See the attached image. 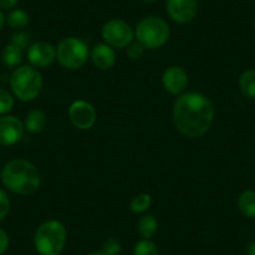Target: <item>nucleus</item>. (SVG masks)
<instances>
[{
    "label": "nucleus",
    "instance_id": "bb28decb",
    "mask_svg": "<svg viewBox=\"0 0 255 255\" xmlns=\"http://www.w3.org/2000/svg\"><path fill=\"white\" fill-rule=\"evenodd\" d=\"M9 244H10L9 235L6 234L5 230H3L0 228V255L5 254V252L9 248Z\"/></svg>",
    "mask_w": 255,
    "mask_h": 255
},
{
    "label": "nucleus",
    "instance_id": "0eeeda50",
    "mask_svg": "<svg viewBox=\"0 0 255 255\" xmlns=\"http://www.w3.org/2000/svg\"><path fill=\"white\" fill-rule=\"evenodd\" d=\"M102 36L105 44L112 48L123 49L133 43L135 34L128 21L122 19H112L103 25Z\"/></svg>",
    "mask_w": 255,
    "mask_h": 255
},
{
    "label": "nucleus",
    "instance_id": "393cba45",
    "mask_svg": "<svg viewBox=\"0 0 255 255\" xmlns=\"http://www.w3.org/2000/svg\"><path fill=\"white\" fill-rule=\"evenodd\" d=\"M122 252V243L118 239L110 238V239L105 240L103 244V253L107 255H119Z\"/></svg>",
    "mask_w": 255,
    "mask_h": 255
},
{
    "label": "nucleus",
    "instance_id": "2f4dec72",
    "mask_svg": "<svg viewBox=\"0 0 255 255\" xmlns=\"http://www.w3.org/2000/svg\"><path fill=\"white\" fill-rule=\"evenodd\" d=\"M143 1L145 4H153V3H155L156 0H143Z\"/></svg>",
    "mask_w": 255,
    "mask_h": 255
},
{
    "label": "nucleus",
    "instance_id": "473e14b6",
    "mask_svg": "<svg viewBox=\"0 0 255 255\" xmlns=\"http://www.w3.org/2000/svg\"><path fill=\"white\" fill-rule=\"evenodd\" d=\"M254 29H255V19H254Z\"/></svg>",
    "mask_w": 255,
    "mask_h": 255
},
{
    "label": "nucleus",
    "instance_id": "7c9ffc66",
    "mask_svg": "<svg viewBox=\"0 0 255 255\" xmlns=\"http://www.w3.org/2000/svg\"><path fill=\"white\" fill-rule=\"evenodd\" d=\"M88 255H107V254H104L103 252H94V253H90V254Z\"/></svg>",
    "mask_w": 255,
    "mask_h": 255
},
{
    "label": "nucleus",
    "instance_id": "f257e3e1",
    "mask_svg": "<svg viewBox=\"0 0 255 255\" xmlns=\"http://www.w3.org/2000/svg\"><path fill=\"white\" fill-rule=\"evenodd\" d=\"M214 105L202 93H184L173 107L175 128L188 138H199L210 129L214 120Z\"/></svg>",
    "mask_w": 255,
    "mask_h": 255
},
{
    "label": "nucleus",
    "instance_id": "f3484780",
    "mask_svg": "<svg viewBox=\"0 0 255 255\" xmlns=\"http://www.w3.org/2000/svg\"><path fill=\"white\" fill-rule=\"evenodd\" d=\"M158 220L151 214H145L139 219L138 222V233L143 239H150L155 235L158 230Z\"/></svg>",
    "mask_w": 255,
    "mask_h": 255
},
{
    "label": "nucleus",
    "instance_id": "5701e85b",
    "mask_svg": "<svg viewBox=\"0 0 255 255\" xmlns=\"http://www.w3.org/2000/svg\"><path fill=\"white\" fill-rule=\"evenodd\" d=\"M10 44L18 46V48L23 49H29L31 45V36L30 34L25 33V31H18V33L13 34L10 38Z\"/></svg>",
    "mask_w": 255,
    "mask_h": 255
},
{
    "label": "nucleus",
    "instance_id": "9d476101",
    "mask_svg": "<svg viewBox=\"0 0 255 255\" xmlns=\"http://www.w3.org/2000/svg\"><path fill=\"white\" fill-rule=\"evenodd\" d=\"M25 127L14 115H0V145L10 146L23 139Z\"/></svg>",
    "mask_w": 255,
    "mask_h": 255
},
{
    "label": "nucleus",
    "instance_id": "c756f323",
    "mask_svg": "<svg viewBox=\"0 0 255 255\" xmlns=\"http://www.w3.org/2000/svg\"><path fill=\"white\" fill-rule=\"evenodd\" d=\"M5 23H6V16L4 15L3 10H0V30L4 28Z\"/></svg>",
    "mask_w": 255,
    "mask_h": 255
},
{
    "label": "nucleus",
    "instance_id": "423d86ee",
    "mask_svg": "<svg viewBox=\"0 0 255 255\" xmlns=\"http://www.w3.org/2000/svg\"><path fill=\"white\" fill-rule=\"evenodd\" d=\"M90 55V51L84 40L75 36L65 38L56 48V59L65 69L77 70L84 67Z\"/></svg>",
    "mask_w": 255,
    "mask_h": 255
},
{
    "label": "nucleus",
    "instance_id": "6ab92c4d",
    "mask_svg": "<svg viewBox=\"0 0 255 255\" xmlns=\"http://www.w3.org/2000/svg\"><path fill=\"white\" fill-rule=\"evenodd\" d=\"M6 24L13 29H23L29 24V15L23 9H13L6 16Z\"/></svg>",
    "mask_w": 255,
    "mask_h": 255
},
{
    "label": "nucleus",
    "instance_id": "cd10ccee",
    "mask_svg": "<svg viewBox=\"0 0 255 255\" xmlns=\"http://www.w3.org/2000/svg\"><path fill=\"white\" fill-rule=\"evenodd\" d=\"M19 0H0V10H13Z\"/></svg>",
    "mask_w": 255,
    "mask_h": 255
},
{
    "label": "nucleus",
    "instance_id": "4be33fe9",
    "mask_svg": "<svg viewBox=\"0 0 255 255\" xmlns=\"http://www.w3.org/2000/svg\"><path fill=\"white\" fill-rule=\"evenodd\" d=\"M14 108V97L8 90L0 88V115H6Z\"/></svg>",
    "mask_w": 255,
    "mask_h": 255
},
{
    "label": "nucleus",
    "instance_id": "b1692460",
    "mask_svg": "<svg viewBox=\"0 0 255 255\" xmlns=\"http://www.w3.org/2000/svg\"><path fill=\"white\" fill-rule=\"evenodd\" d=\"M144 53H145V48L141 44H139L138 41L129 44L127 46V55L130 60H140L144 56Z\"/></svg>",
    "mask_w": 255,
    "mask_h": 255
},
{
    "label": "nucleus",
    "instance_id": "20e7f679",
    "mask_svg": "<svg viewBox=\"0 0 255 255\" xmlns=\"http://www.w3.org/2000/svg\"><path fill=\"white\" fill-rule=\"evenodd\" d=\"M10 88L14 97L19 100L33 102L43 89V78L33 65H20L11 73Z\"/></svg>",
    "mask_w": 255,
    "mask_h": 255
},
{
    "label": "nucleus",
    "instance_id": "dca6fc26",
    "mask_svg": "<svg viewBox=\"0 0 255 255\" xmlns=\"http://www.w3.org/2000/svg\"><path fill=\"white\" fill-rule=\"evenodd\" d=\"M23 58H24L23 49L18 48V46L13 45V44L10 43L4 48L3 53H1V61H3L4 65L8 68L20 67Z\"/></svg>",
    "mask_w": 255,
    "mask_h": 255
},
{
    "label": "nucleus",
    "instance_id": "f03ea898",
    "mask_svg": "<svg viewBox=\"0 0 255 255\" xmlns=\"http://www.w3.org/2000/svg\"><path fill=\"white\" fill-rule=\"evenodd\" d=\"M1 183L9 191L18 195H29L35 193L41 184L39 169L25 159H13L4 165Z\"/></svg>",
    "mask_w": 255,
    "mask_h": 255
},
{
    "label": "nucleus",
    "instance_id": "9b49d317",
    "mask_svg": "<svg viewBox=\"0 0 255 255\" xmlns=\"http://www.w3.org/2000/svg\"><path fill=\"white\" fill-rule=\"evenodd\" d=\"M163 87L169 94L181 95L189 84V75L184 68L173 65L165 69L161 77Z\"/></svg>",
    "mask_w": 255,
    "mask_h": 255
},
{
    "label": "nucleus",
    "instance_id": "2eb2a0df",
    "mask_svg": "<svg viewBox=\"0 0 255 255\" xmlns=\"http://www.w3.org/2000/svg\"><path fill=\"white\" fill-rule=\"evenodd\" d=\"M238 209L244 217L255 219V191L244 190L238 198Z\"/></svg>",
    "mask_w": 255,
    "mask_h": 255
},
{
    "label": "nucleus",
    "instance_id": "7ed1b4c3",
    "mask_svg": "<svg viewBox=\"0 0 255 255\" xmlns=\"http://www.w3.org/2000/svg\"><path fill=\"white\" fill-rule=\"evenodd\" d=\"M68 233L63 223L46 220L36 229L34 247L40 255H60L67 244Z\"/></svg>",
    "mask_w": 255,
    "mask_h": 255
},
{
    "label": "nucleus",
    "instance_id": "ddd939ff",
    "mask_svg": "<svg viewBox=\"0 0 255 255\" xmlns=\"http://www.w3.org/2000/svg\"><path fill=\"white\" fill-rule=\"evenodd\" d=\"M90 58H92L93 64L100 70L112 69L117 63L114 48L105 43L97 44L90 51Z\"/></svg>",
    "mask_w": 255,
    "mask_h": 255
},
{
    "label": "nucleus",
    "instance_id": "a211bd4d",
    "mask_svg": "<svg viewBox=\"0 0 255 255\" xmlns=\"http://www.w3.org/2000/svg\"><path fill=\"white\" fill-rule=\"evenodd\" d=\"M239 88L242 94L248 99H255V70H245L239 78Z\"/></svg>",
    "mask_w": 255,
    "mask_h": 255
},
{
    "label": "nucleus",
    "instance_id": "6e6552de",
    "mask_svg": "<svg viewBox=\"0 0 255 255\" xmlns=\"http://www.w3.org/2000/svg\"><path fill=\"white\" fill-rule=\"evenodd\" d=\"M68 115L72 124L80 130H88L97 122L95 108L87 100H77L70 105Z\"/></svg>",
    "mask_w": 255,
    "mask_h": 255
},
{
    "label": "nucleus",
    "instance_id": "39448f33",
    "mask_svg": "<svg viewBox=\"0 0 255 255\" xmlns=\"http://www.w3.org/2000/svg\"><path fill=\"white\" fill-rule=\"evenodd\" d=\"M134 34L139 44L145 49L154 50L165 45L169 40L170 26L160 16H145L138 23Z\"/></svg>",
    "mask_w": 255,
    "mask_h": 255
},
{
    "label": "nucleus",
    "instance_id": "f8f14e48",
    "mask_svg": "<svg viewBox=\"0 0 255 255\" xmlns=\"http://www.w3.org/2000/svg\"><path fill=\"white\" fill-rule=\"evenodd\" d=\"M28 60L34 68H48L56 60V48L48 41H36L28 49Z\"/></svg>",
    "mask_w": 255,
    "mask_h": 255
},
{
    "label": "nucleus",
    "instance_id": "c85d7f7f",
    "mask_svg": "<svg viewBox=\"0 0 255 255\" xmlns=\"http://www.w3.org/2000/svg\"><path fill=\"white\" fill-rule=\"evenodd\" d=\"M247 254L248 255H255V240L250 242L247 247Z\"/></svg>",
    "mask_w": 255,
    "mask_h": 255
},
{
    "label": "nucleus",
    "instance_id": "4468645a",
    "mask_svg": "<svg viewBox=\"0 0 255 255\" xmlns=\"http://www.w3.org/2000/svg\"><path fill=\"white\" fill-rule=\"evenodd\" d=\"M46 123H48V118H46L45 113L43 110L34 109L26 114L24 127L29 133L38 134L46 127Z\"/></svg>",
    "mask_w": 255,
    "mask_h": 255
},
{
    "label": "nucleus",
    "instance_id": "1a4fd4ad",
    "mask_svg": "<svg viewBox=\"0 0 255 255\" xmlns=\"http://www.w3.org/2000/svg\"><path fill=\"white\" fill-rule=\"evenodd\" d=\"M165 9L171 20L185 24L197 16L199 3L198 0H166Z\"/></svg>",
    "mask_w": 255,
    "mask_h": 255
},
{
    "label": "nucleus",
    "instance_id": "a878e982",
    "mask_svg": "<svg viewBox=\"0 0 255 255\" xmlns=\"http://www.w3.org/2000/svg\"><path fill=\"white\" fill-rule=\"evenodd\" d=\"M10 199H9L8 194L5 190L0 188V222H3L6 217H8L9 212H10Z\"/></svg>",
    "mask_w": 255,
    "mask_h": 255
},
{
    "label": "nucleus",
    "instance_id": "412c9836",
    "mask_svg": "<svg viewBox=\"0 0 255 255\" xmlns=\"http://www.w3.org/2000/svg\"><path fill=\"white\" fill-rule=\"evenodd\" d=\"M134 255H159V249L150 239H143L134 245Z\"/></svg>",
    "mask_w": 255,
    "mask_h": 255
},
{
    "label": "nucleus",
    "instance_id": "aec40b11",
    "mask_svg": "<svg viewBox=\"0 0 255 255\" xmlns=\"http://www.w3.org/2000/svg\"><path fill=\"white\" fill-rule=\"evenodd\" d=\"M151 207V197L146 193H141L133 198L130 202V210L135 214H143Z\"/></svg>",
    "mask_w": 255,
    "mask_h": 255
}]
</instances>
